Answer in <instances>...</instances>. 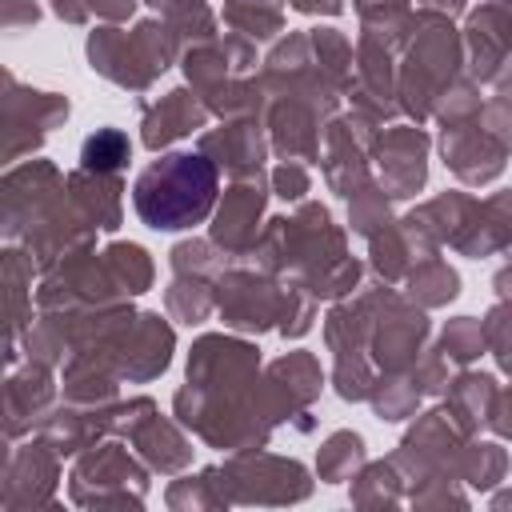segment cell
<instances>
[{
    "mask_svg": "<svg viewBox=\"0 0 512 512\" xmlns=\"http://www.w3.org/2000/svg\"><path fill=\"white\" fill-rule=\"evenodd\" d=\"M260 352L236 336H200L188 352V384L172 396V416L208 448H264L272 424L260 412Z\"/></svg>",
    "mask_w": 512,
    "mask_h": 512,
    "instance_id": "6da1fadb",
    "label": "cell"
},
{
    "mask_svg": "<svg viewBox=\"0 0 512 512\" xmlns=\"http://www.w3.org/2000/svg\"><path fill=\"white\" fill-rule=\"evenodd\" d=\"M252 260L272 276L304 284L316 300H344L360 288V260L348 256L344 232L320 200H300L292 216H272L252 248Z\"/></svg>",
    "mask_w": 512,
    "mask_h": 512,
    "instance_id": "7a4b0ae2",
    "label": "cell"
},
{
    "mask_svg": "<svg viewBox=\"0 0 512 512\" xmlns=\"http://www.w3.org/2000/svg\"><path fill=\"white\" fill-rule=\"evenodd\" d=\"M220 168L204 152H164L132 184V208L152 232H184L216 212Z\"/></svg>",
    "mask_w": 512,
    "mask_h": 512,
    "instance_id": "3957f363",
    "label": "cell"
},
{
    "mask_svg": "<svg viewBox=\"0 0 512 512\" xmlns=\"http://www.w3.org/2000/svg\"><path fill=\"white\" fill-rule=\"evenodd\" d=\"M464 76V40L452 28V16L416 8L412 36L404 44V64H396L400 112L412 124H424L436 100Z\"/></svg>",
    "mask_w": 512,
    "mask_h": 512,
    "instance_id": "277c9868",
    "label": "cell"
},
{
    "mask_svg": "<svg viewBox=\"0 0 512 512\" xmlns=\"http://www.w3.org/2000/svg\"><path fill=\"white\" fill-rule=\"evenodd\" d=\"M184 48H188L184 36L160 16L140 20L132 32H124L116 24H100L96 32H88L92 72H100L104 80H112L124 92H148L156 84V76L184 56Z\"/></svg>",
    "mask_w": 512,
    "mask_h": 512,
    "instance_id": "5b68a950",
    "label": "cell"
},
{
    "mask_svg": "<svg viewBox=\"0 0 512 512\" xmlns=\"http://www.w3.org/2000/svg\"><path fill=\"white\" fill-rule=\"evenodd\" d=\"M440 156L460 184H488L512 156V100L488 96L476 112L440 124Z\"/></svg>",
    "mask_w": 512,
    "mask_h": 512,
    "instance_id": "8992f818",
    "label": "cell"
},
{
    "mask_svg": "<svg viewBox=\"0 0 512 512\" xmlns=\"http://www.w3.org/2000/svg\"><path fill=\"white\" fill-rule=\"evenodd\" d=\"M148 464L120 444V436H104L92 448H84L72 464L68 492L80 508H140L148 496Z\"/></svg>",
    "mask_w": 512,
    "mask_h": 512,
    "instance_id": "52a82bcc",
    "label": "cell"
},
{
    "mask_svg": "<svg viewBox=\"0 0 512 512\" xmlns=\"http://www.w3.org/2000/svg\"><path fill=\"white\" fill-rule=\"evenodd\" d=\"M220 468H224V488L232 504H300L312 496L308 468L300 460H288L264 448L232 452Z\"/></svg>",
    "mask_w": 512,
    "mask_h": 512,
    "instance_id": "ba28073f",
    "label": "cell"
},
{
    "mask_svg": "<svg viewBox=\"0 0 512 512\" xmlns=\"http://www.w3.org/2000/svg\"><path fill=\"white\" fill-rule=\"evenodd\" d=\"M284 292H288V280L280 284L268 268H260V264L248 268L236 260L216 276V312L224 316V324L232 332L260 336L280 324Z\"/></svg>",
    "mask_w": 512,
    "mask_h": 512,
    "instance_id": "9c48e42d",
    "label": "cell"
},
{
    "mask_svg": "<svg viewBox=\"0 0 512 512\" xmlns=\"http://www.w3.org/2000/svg\"><path fill=\"white\" fill-rule=\"evenodd\" d=\"M376 140H380V124L368 120V116L356 112V108L328 120L320 168H324V184H328L336 196L352 200V196L372 180L368 160H376Z\"/></svg>",
    "mask_w": 512,
    "mask_h": 512,
    "instance_id": "30bf717a",
    "label": "cell"
},
{
    "mask_svg": "<svg viewBox=\"0 0 512 512\" xmlns=\"http://www.w3.org/2000/svg\"><path fill=\"white\" fill-rule=\"evenodd\" d=\"M324 388V368L312 352L296 348V352H284L280 360H272L264 372H260V412L264 420L276 428V424H296L300 432H308L312 424L300 420L308 416L312 400L320 396Z\"/></svg>",
    "mask_w": 512,
    "mask_h": 512,
    "instance_id": "8fae6325",
    "label": "cell"
},
{
    "mask_svg": "<svg viewBox=\"0 0 512 512\" xmlns=\"http://www.w3.org/2000/svg\"><path fill=\"white\" fill-rule=\"evenodd\" d=\"M68 196V176L48 160L12 164L4 172V240L20 244L60 200Z\"/></svg>",
    "mask_w": 512,
    "mask_h": 512,
    "instance_id": "7c38bea8",
    "label": "cell"
},
{
    "mask_svg": "<svg viewBox=\"0 0 512 512\" xmlns=\"http://www.w3.org/2000/svg\"><path fill=\"white\" fill-rule=\"evenodd\" d=\"M72 104L60 92L24 88L12 72L4 76V164L12 168L24 152H36L52 128L68 120Z\"/></svg>",
    "mask_w": 512,
    "mask_h": 512,
    "instance_id": "4fadbf2b",
    "label": "cell"
},
{
    "mask_svg": "<svg viewBox=\"0 0 512 512\" xmlns=\"http://www.w3.org/2000/svg\"><path fill=\"white\" fill-rule=\"evenodd\" d=\"M464 440L468 436L448 416V408H428L416 416V424L408 428V436L400 440V448L388 460L400 468L404 488H416L420 480H428L436 472H452V460L464 448Z\"/></svg>",
    "mask_w": 512,
    "mask_h": 512,
    "instance_id": "5bb4252c",
    "label": "cell"
},
{
    "mask_svg": "<svg viewBox=\"0 0 512 512\" xmlns=\"http://www.w3.org/2000/svg\"><path fill=\"white\" fill-rule=\"evenodd\" d=\"M268 180L264 172L260 176H240L224 188V200H216V212H212V228L208 236L224 248V256L236 264V260H248L260 232H264V204H268Z\"/></svg>",
    "mask_w": 512,
    "mask_h": 512,
    "instance_id": "9a60e30c",
    "label": "cell"
},
{
    "mask_svg": "<svg viewBox=\"0 0 512 512\" xmlns=\"http://www.w3.org/2000/svg\"><path fill=\"white\" fill-rule=\"evenodd\" d=\"M464 64L476 84H496L512 60V0H480L464 20Z\"/></svg>",
    "mask_w": 512,
    "mask_h": 512,
    "instance_id": "2e32d148",
    "label": "cell"
},
{
    "mask_svg": "<svg viewBox=\"0 0 512 512\" xmlns=\"http://www.w3.org/2000/svg\"><path fill=\"white\" fill-rule=\"evenodd\" d=\"M332 112H324L312 100H292V96H276L268 100L264 112V128H268V144L280 160H320L324 152V132H328Z\"/></svg>",
    "mask_w": 512,
    "mask_h": 512,
    "instance_id": "e0dca14e",
    "label": "cell"
},
{
    "mask_svg": "<svg viewBox=\"0 0 512 512\" xmlns=\"http://www.w3.org/2000/svg\"><path fill=\"white\" fill-rule=\"evenodd\" d=\"M60 484V452L44 440V436H28L24 448H12L4 460V488H0V504L8 512L16 508H36V504H52V492Z\"/></svg>",
    "mask_w": 512,
    "mask_h": 512,
    "instance_id": "ac0fdd59",
    "label": "cell"
},
{
    "mask_svg": "<svg viewBox=\"0 0 512 512\" xmlns=\"http://www.w3.org/2000/svg\"><path fill=\"white\" fill-rule=\"evenodd\" d=\"M348 100H352L356 112H364L376 124L396 120V112H400V96H396V52L384 48L380 40H372V36H360L356 40V64H352Z\"/></svg>",
    "mask_w": 512,
    "mask_h": 512,
    "instance_id": "d6986e66",
    "label": "cell"
},
{
    "mask_svg": "<svg viewBox=\"0 0 512 512\" xmlns=\"http://www.w3.org/2000/svg\"><path fill=\"white\" fill-rule=\"evenodd\" d=\"M380 184L392 200H408L428 180V132L420 124H388L376 140Z\"/></svg>",
    "mask_w": 512,
    "mask_h": 512,
    "instance_id": "ffe728a7",
    "label": "cell"
},
{
    "mask_svg": "<svg viewBox=\"0 0 512 512\" xmlns=\"http://www.w3.org/2000/svg\"><path fill=\"white\" fill-rule=\"evenodd\" d=\"M200 152L220 172L240 180V176H260L264 172V160H268L272 144H268V128H264L260 116H232V120H220V128L200 136Z\"/></svg>",
    "mask_w": 512,
    "mask_h": 512,
    "instance_id": "44dd1931",
    "label": "cell"
},
{
    "mask_svg": "<svg viewBox=\"0 0 512 512\" xmlns=\"http://www.w3.org/2000/svg\"><path fill=\"white\" fill-rule=\"evenodd\" d=\"M448 248L460 252V256H472V260L508 252L512 248V188L492 192L484 200L472 196L468 208H464L460 228L448 240Z\"/></svg>",
    "mask_w": 512,
    "mask_h": 512,
    "instance_id": "7402d4cb",
    "label": "cell"
},
{
    "mask_svg": "<svg viewBox=\"0 0 512 512\" xmlns=\"http://www.w3.org/2000/svg\"><path fill=\"white\" fill-rule=\"evenodd\" d=\"M56 408V380H52V364L40 360H24V368H12L4 380V432L8 440L16 436H32L36 424Z\"/></svg>",
    "mask_w": 512,
    "mask_h": 512,
    "instance_id": "603a6c76",
    "label": "cell"
},
{
    "mask_svg": "<svg viewBox=\"0 0 512 512\" xmlns=\"http://www.w3.org/2000/svg\"><path fill=\"white\" fill-rule=\"evenodd\" d=\"M144 108V120H140V144L148 152H164L168 144L200 132L208 124V104L192 92V88H172L164 92L156 104H140Z\"/></svg>",
    "mask_w": 512,
    "mask_h": 512,
    "instance_id": "cb8c5ba5",
    "label": "cell"
},
{
    "mask_svg": "<svg viewBox=\"0 0 512 512\" xmlns=\"http://www.w3.org/2000/svg\"><path fill=\"white\" fill-rule=\"evenodd\" d=\"M128 448L160 476H180L192 464V440L184 436V424L176 416H160V408L128 432Z\"/></svg>",
    "mask_w": 512,
    "mask_h": 512,
    "instance_id": "d4e9b609",
    "label": "cell"
},
{
    "mask_svg": "<svg viewBox=\"0 0 512 512\" xmlns=\"http://www.w3.org/2000/svg\"><path fill=\"white\" fill-rule=\"evenodd\" d=\"M68 196L76 200V208L100 232H116L120 228V220H124V176L72 168L68 172Z\"/></svg>",
    "mask_w": 512,
    "mask_h": 512,
    "instance_id": "484cf974",
    "label": "cell"
},
{
    "mask_svg": "<svg viewBox=\"0 0 512 512\" xmlns=\"http://www.w3.org/2000/svg\"><path fill=\"white\" fill-rule=\"evenodd\" d=\"M496 388H500V384H496L492 372H472V368H464L460 376H452V380L444 384V408H448V416L460 424L464 436H476V432L488 424Z\"/></svg>",
    "mask_w": 512,
    "mask_h": 512,
    "instance_id": "4316f807",
    "label": "cell"
},
{
    "mask_svg": "<svg viewBox=\"0 0 512 512\" xmlns=\"http://www.w3.org/2000/svg\"><path fill=\"white\" fill-rule=\"evenodd\" d=\"M400 288H404V296L412 300V304H420L424 312L428 308H440V304H448V300H456L460 296V276H456V268L444 260V256H424L404 280H400Z\"/></svg>",
    "mask_w": 512,
    "mask_h": 512,
    "instance_id": "83f0119b",
    "label": "cell"
},
{
    "mask_svg": "<svg viewBox=\"0 0 512 512\" xmlns=\"http://www.w3.org/2000/svg\"><path fill=\"white\" fill-rule=\"evenodd\" d=\"M508 468H512V460H508V452H504L500 444H492V440H472V436L464 440V448H460L456 460H452V472L460 476V484L480 488V492L496 488Z\"/></svg>",
    "mask_w": 512,
    "mask_h": 512,
    "instance_id": "f1b7e54d",
    "label": "cell"
},
{
    "mask_svg": "<svg viewBox=\"0 0 512 512\" xmlns=\"http://www.w3.org/2000/svg\"><path fill=\"white\" fill-rule=\"evenodd\" d=\"M224 24L252 44L276 40L284 32V0H224Z\"/></svg>",
    "mask_w": 512,
    "mask_h": 512,
    "instance_id": "f546056e",
    "label": "cell"
},
{
    "mask_svg": "<svg viewBox=\"0 0 512 512\" xmlns=\"http://www.w3.org/2000/svg\"><path fill=\"white\" fill-rule=\"evenodd\" d=\"M364 464H368V448H364V436L352 432V428L332 432V436L320 444V452H316V476H320L324 484H344V480H352Z\"/></svg>",
    "mask_w": 512,
    "mask_h": 512,
    "instance_id": "4dcf8cb0",
    "label": "cell"
},
{
    "mask_svg": "<svg viewBox=\"0 0 512 512\" xmlns=\"http://www.w3.org/2000/svg\"><path fill=\"white\" fill-rule=\"evenodd\" d=\"M164 308L180 324H204L216 312V280L204 276H172L164 288Z\"/></svg>",
    "mask_w": 512,
    "mask_h": 512,
    "instance_id": "1f68e13d",
    "label": "cell"
},
{
    "mask_svg": "<svg viewBox=\"0 0 512 512\" xmlns=\"http://www.w3.org/2000/svg\"><path fill=\"white\" fill-rule=\"evenodd\" d=\"M404 500H408V488L392 460L364 464L352 476V504H360V508H384V504H404Z\"/></svg>",
    "mask_w": 512,
    "mask_h": 512,
    "instance_id": "d6a6232c",
    "label": "cell"
},
{
    "mask_svg": "<svg viewBox=\"0 0 512 512\" xmlns=\"http://www.w3.org/2000/svg\"><path fill=\"white\" fill-rule=\"evenodd\" d=\"M168 508H228L232 496L224 488V468H204L196 476H180L164 492Z\"/></svg>",
    "mask_w": 512,
    "mask_h": 512,
    "instance_id": "836d02e7",
    "label": "cell"
},
{
    "mask_svg": "<svg viewBox=\"0 0 512 512\" xmlns=\"http://www.w3.org/2000/svg\"><path fill=\"white\" fill-rule=\"evenodd\" d=\"M128 160H132V140H128L124 128L104 124V128H96V132L80 144V168H88V172H112V176H124Z\"/></svg>",
    "mask_w": 512,
    "mask_h": 512,
    "instance_id": "e575fe53",
    "label": "cell"
},
{
    "mask_svg": "<svg viewBox=\"0 0 512 512\" xmlns=\"http://www.w3.org/2000/svg\"><path fill=\"white\" fill-rule=\"evenodd\" d=\"M160 20H168L184 44H200V40H212L220 36L216 32V12L204 4V0H144Z\"/></svg>",
    "mask_w": 512,
    "mask_h": 512,
    "instance_id": "d590c367",
    "label": "cell"
},
{
    "mask_svg": "<svg viewBox=\"0 0 512 512\" xmlns=\"http://www.w3.org/2000/svg\"><path fill=\"white\" fill-rule=\"evenodd\" d=\"M232 260L224 256V248L212 240V236H196V240H180L172 252H168V268L172 276H204V280H216Z\"/></svg>",
    "mask_w": 512,
    "mask_h": 512,
    "instance_id": "8d00e7d4",
    "label": "cell"
},
{
    "mask_svg": "<svg viewBox=\"0 0 512 512\" xmlns=\"http://www.w3.org/2000/svg\"><path fill=\"white\" fill-rule=\"evenodd\" d=\"M348 224H352V232H360L364 240L392 224V196L384 192L380 180H368V184L348 200Z\"/></svg>",
    "mask_w": 512,
    "mask_h": 512,
    "instance_id": "74e56055",
    "label": "cell"
},
{
    "mask_svg": "<svg viewBox=\"0 0 512 512\" xmlns=\"http://www.w3.org/2000/svg\"><path fill=\"white\" fill-rule=\"evenodd\" d=\"M440 352L452 364H460V368H468L472 360H480L488 352V344H484V320H476V316H452L440 328Z\"/></svg>",
    "mask_w": 512,
    "mask_h": 512,
    "instance_id": "f35d334b",
    "label": "cell"
},
{
    "mask_svg": "<svg viewBox=\"0 0 512 512\" xmlns=\"http://www.w3.org/2000/svg\"><path fill=\"white\" fill-rule=\"evenodd\" d=\"M104 252H108V260H112L120 284L128 288V296H140V292L152 288V280H156V264H152V256H148L140 244H132V240H116V244H108Z\"/></svg>",
    "mask_w": 512,
    "mask_h": 512,
    "instance_id": "ab89813d",
    "label": "cell"
},
{
    "mask_svg": "<svg viewBox=\"0 0 512 512\" xmlns=\"http://www.w3.org/2000/svg\"><path fill=\"white\" fill-rule=\"evenodd\" d=\"M312 320H316V296H312L304 284L288 280V292H284V312H280L276 332H280L284 340H300V336L312 328Z\"/></svg>",
    "mask_w": 512,
    "mask_h": 512,
    "instance_id": "60d3db41",
    "label": "cell"
},
{
    "mask_svg": "<svg viewBox=\"0 0 512 512\" xmlns=\"http://www.w3.org/2000/svg\"><path fill=\"white\" fill-rule=\"evenodd\" d=\"M484 344L496 356V364L508 372L512 368V300H496L484 316Z\"/></svg>",
    "mask_w": 512,
    "mask_h": 512,
    "instance_id": "b9f144b4",
    "label": "cell"
},
{
    "mask_svg": "<svg viewBox=\"0 0 512 512\" xmlns=\"http://www.w3.org/2000/svg\"><path fill=\"white\" fill-rule=\"evenodd\" d=\"M268 184H272V192H276L280 200L300 204V200L308 196V188H312V176H308V164H300V160H280V164L268 172Z\"/></svg>",
    "mask_w": 512,
    "mask_h": 512,
    "instance_id": "7bdbcfd3",
    "label": "cell"
},
{
    "mask_svg": "<svg viewBox=\"0 0 512 512\" xmlns=\"http://www.w3.org/2000/svg\"><path fill=\"white\" fill-rule=\"evenodd\" d=\"M512 376V368H508ZM488 428L504 440H512V384L508 388H496V400H492V416H488Z\"/></svg>",
    "mask_w": 512,
    "mask_h": 512,
    "instance_id": "ee69618b",
    "label": "cell"
},
{
    "mask_svg": "<svg viewBox=\"0 0 512 512\" xmlns=\"http://www.w3.org/2000/svg\"><path fill=\"white\" fill-rule=\"evenodd\" d=\"M36 20H40V4L36 0H4V32L32 28Z\"/></svg>",
    "mask_w": 512,
    "mask_h": 512,
    "instance_id": "f6af8a7d",
    "label": "cell"
},
{
    "mask_svg": "<svg viewBox=\"0 0 512 512\" xmlns=\"http://www.w3.org/2000/svg\"><path fill=\"white\" fill-rule=\"evenodd\" d=\"M136 4L144 0H92V16H100L104 24H124L136 12Z\"/></svg>",
    "mask_w": 512,
    "mask_h": 512,
    "instance_id": "bcb514c9",
    "label": "cell"
},
{
    "mask_svg": "<svg viewBox=\"0 0 512 512\" xmlns=\"http://www.w3.org/2000/svg\"><path fill=\"white\" fill-rule=\"evenodd\" d=\"M52 12L68 24H88L92 20V0H48Z\"/></svg>",
    "mask_w": 512,
    "mask_h": 512,
    "instance_id": "7dc6e473",
    "label": "cell"
},
{
    "mask_svg": "<svg viewBox=\"0 0 512 512\" xmlns=\"http://www.w3.org/2000/svg\"><path fill=\"white\" fill-rule=\"evenodd\" d=\"M288 4L304 16H340V8H344V0H288Z\"/></svg>",
    "mask_w": 512,
    "mask_h": 512,
    "instance_id": "c3c4849f",
    "label": "cell"
},
{
    "mask_svg": "<svg viewBox=\"0 0 512 512\" xmlns=\"http://www.w3.org/2000/svg\"><path fill=\"white\" fill-rule=\"evenodd\" d=\"M420 8L440 12V16H460V12L468 8V0H420Z\"/></svg>",
    "mask_w": 512,
    "mask_h": 512,
    "instance_id": "681fc988",
    "label": "cell"
},
{
    "mask_svg": "<svg viewBox=\"0 0 512 512\" xmlns=\"http://www.w3.org/2000/svg\"><path fill=\"white\" fill-rule=\"evenodd\" d=\"M492 288H496V296H500V300H512V260H508L504 268H496Z\"/></svg>",
    "mask_w": 512,
    "mask_h": 512,
    "instance_id": "f907efd6",
    "label": "cell"
},
{
    "mask_svg": "<svg viewBox=\"0 0 512 512\" xmlns=\"http://www.w3.org/2000/svg\"><path fill=\"white\" fill-rule=\"evenodd\" d=\"M496 88H500V96H508V100H512V60H508V68L500 72V80H496Z\"/></svg>",
    "mask_w": 512,
    "mask_h": 512,
    "instance_id": "816d5d0a",
    "label": "cell"
},
{
    "mask_svg": "<svg viewBox=\"0 0 512 512\" xmlns=\"http://www.w3.org/2000/svg\"><path fill=\"white\" fill-rule=\"evenodd\" d=\"M492 508H512V488L508 492H492Z\"/></svg>",
    "mask_w": 512,
    "mask_h": 512,
    "instance_id": "f5cc1de1",
    "label": "cell"
}]
</instances>
